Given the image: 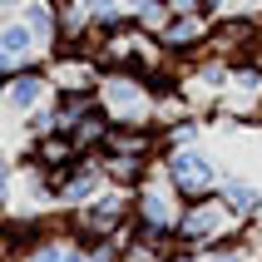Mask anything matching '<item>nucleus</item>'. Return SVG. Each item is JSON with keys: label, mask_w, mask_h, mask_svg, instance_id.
I'll return each mask as SVG.
<instances>
[{"label": "nucleus", "mask_w": 262, "mask_h": 262, "mask_svg": "<svg viewBox=\"0 0 262 262\" xmlns=\"http://www.w3.org/2000/svg\"><path fill=\"white\" fill-rule=\"evenodd\" d=\"M94 99L109 114V124H124V129H148L159 114V99L144 84V74H129V70H99Z\"/></svg>", "instance_id": "obj_1"}, {"label": "nucleus", "mask_w": 262, "mask_h": 262, "mask_svg": "<svg viewBox=\"0 0 262 262\" xmlns=\"http://www.w3.org/2000/svg\"><path fill=\"white\" fill-rule=\"evenodd\" d=\"M0 109H5V79H0Z\"/></svg>", "instance_id": "obj_22"}, {"label": "nucleus", "mask_w": 262, "mask_h": 262, "mask_svg": "<svg viewBox=\"0 0 262 262\" xmlns=\"http://www.w3.org/2000/svg\"><path fill=\"white\" fill-rule=\"evenodd\" d=\"M0 50L10 59H35L40 55V45H35V35H30V25L20 15H5V20H0Z\"/></svg>", "instance_id": "obj_15"}, {"label": "nucleus", "mask_w": 262, "mask_h": 262, "mask_svg": "<svg viewBox=\"0 0 262 262\" xmlns=\"http://www.w3.org/2000/svg\"><path fill=\"white\" fill-rule=\"evenodd\" d=\"M218 109L233 119H262V59H233Z\"/></svg>", "instance_id": "obj_7"}, {"label": "nucleus", "mask_w": 262, "mask_h": 262, "mask_svg": "<svg viewBox=\"0 0 262 262\" xmlns=\"http://www.w3.org/2000/svg\"><path fill=\"white\" fill-rule=\"evenodd\" d=\"M168 262H203L198 252H168Z\"/></svg>", "instance_id": "obj_19"}, {"label": "nucleus", "mask_w": 262, "mask_h": 262, "mask_svg": "<svg viewBox=\"0 0 262 262\" xmlns=\"http://www.w3.org/2000/svg\"><path fill=\"white\" fill-rule=\"evenodd\" d=\"M243 243L252 248V257L262 262V218H252V223H243Z\"/></svg>", "instance_id": "obj_17"}, {"label": "nucleus", "mask_w": 262, "mask_h": 262, "mask_svg": "<svg viewBox=\"0 0 262 262\" xmlns=\"http://www.w3.org/2000/svg\"><path fill=\"white\" fill-rule=\"evenodd\" d=\"M15 15L30 25V35H35V45H40V55L59 45V5H55V0H25Z\"/></svg>", "instance_id": "obj_12"}, {"label": "nucleus", "mask_w": 262, "mask_h": 262, "mask_svg": "<svg viewBox=\"0 0 262 262\" xmlns=\"http://www.w3.org/2000/svg\"><path fill=\"white\" fill-rule=\"evenodd\" d=\"M208 35H213V20H208V15H168V25H163L154 40H159V50H168V55H188V50L208 45Z\"/></svg>", "instance_id": "obj_10"}, {"label": "nucleus", "mask_w": 262, "mask_h": 262, "mask_svg": "<svg viewBox=\"0 0 262 262\" xmlns=\"http://www.w3.org/2000/svg\"><path fill=\"white\" fill-rule=\"evenodd\" d=\"M163 178H168V188L178 193V198H208V193H218V159L208 154V148H163Z\"/></svg>", "instance_id": "obj_3"}, {"label": "nucleus", "mask_w": 262, "mask_h": 262, "mask_svg": "<svg viewBox=\"0 0 262 262\" xmlns=\"http://www.w3.org/2000/svg\"><path fill=\"white\" fill-rule=\"evenodd\" d=\"M134 228V208L124 188H104L94 203L74 208V237L79 243H99V237H124Z\"/></svg>", "instance_id": "obj_5"}, {"label": "nucleus", "mask_w": 262, "mask_h": 262, "mask_svg": "<svg viewBox=\"0 0 262 262\" xmlns=\"http://www.w3.org/2000/svg\"><path fill=\"white\" fill-rule=\"evenodd\" d=\"M10 193H15V163L0 159V203H10Z\"/></svg>", "instance_id": "obj_18"}, {"label": "nucleus", "mask_w": 262, "mask_h": 262, "mask_svg": "<svg viewBox=\"0 0 262 262\" xmlns=\"http://www.w3.org/2000/svg\"><path fill=\"white\" fill-rule=\"evenodd\" d=\"M50 94H55L50 70H40L35 59H25V64H20V74L5 84V109H10V114H30V109H40Z\"/></svg>", "instance_id": "obj_9"}, {"label": "nucleus", "mask_w": 262, "mask_h": 262, "mask_svg": "<svg viewBox=\"0 0 262 262\" xmlns=\"http://www.w3.org/2000/svg\"><path fill=\"white\" fill-rule=\"evenodd\" d=\"M99 163L109 188H124V193H134L154 173V154H144V148H99Z\"/></svg>", "instance_id": "obj_8"}, {"label": "nucleus", "mask_w": 262, "mask_h": 262, "mask_svg": "<svg viewBox=\"0 0 262 262\" xmlns=\"http://www.w3.org/2000/svg\"><path fill=\"white\" fill-rule=\"evenodd\" d=\"M20 5H25V0H0V10H5V15H15Z\"/></svg>", "instance_id": "obj_20"}, {"label": "nucleus", "mask_w": 262, "mask_h": 262, "mask_svg": "<svg viewBox=\"0 0 262 262\" xmlns=\"http://www.w3.org/2000/svg\"><path fill=\"white\" fill-rule=\"evenodd\" d=\"M104 188H109V178H104L99 154H79L70 168H59V173H55V208H70V213H74V208L94 203Z\"/></svg>", "instance_id": "obj_6"}, {"label": "nucleus", "mask_w": 262, "mask_h": 262, "mask_svg": "<svg viewBox=\"0 0 262 262\" xmlns=\"http://www.w3.org/2000/svg\"><path fill=\"white\" fill-rule=\"evenodd\" d=\"M79 5V15H84V25H94V30H124V25H134V15H129V0H74Z\"/></svg>", "instance_id": "obj_14"}, {"label": "nucleus", "mask_w": 262, "mask_h": 262, "mask_svg": "<svg viewBox=\"0 0 262 262\" xmlns=\"http://www.w3.org/2000/svg\"><path fill=\"white\" fill-rule=\"evenodd\" d=\"M218 198L233 208L243 223L262 218V183H257V178H248V173H223L218 178Z\"/></svg>", "instance_id": "obj_11"}, {"label": "nucleus", "mask_w": 262, "mask_h": 262, "mask_svg": "<svg viewBox=\"0 0 262 262\" xmlns=\"http://www.w3.org/2000/svg\"><path fill=\"white\" fill-rule=\"evenodd\" d=\"M20 262H84V243H79L74 233L70 237L64 233H40L25 252H20Z\"/></svg>", "instance_id": "obj_13"}, {"label": "nucleus", "mask_w": 262, "mask_h": 262, "mask_svg": "<svg viewBox=\"0 0 262 262\" xmlns=\"http://www.w3.org/2000/svg\"><path fill=\"white\" fill-rule=\"evenodd\" d=\"M0 159H10V148H5V134H0Z\"/></svg>", "instance_id": "obj_21"}, {"label": "nucleus", "mask_w": 262, "mask_h": 262, "mask_svg": "<svg viewBox=\"0 0 262 262\" xmlns=\"http://www.w3.org/2000/svg\"><path fill=\"white\" fill-rule=\"evenodd\" d=\"M198 257H203V262H257L252 248L243 243V233H233V237H223V243H213V248H203Z\"/></svg>", "instance_id": "obj_16"}, {"label": "nucleus", "mask_w": 262, "mask_h": 262, "mask_svg": "<svg viewBox=\"0 0 262 262\" xmlns=\"http://www.w3.org/2000/svg\"><path fill=\"white\" fill-rule=\"evenodd\" d=\"M233 233H243V218L223 203L218 193H208V198H193L178 213L173 243H183L188 252H203V248H213V243H223V237H233Z\"/></svg>", "instance_id": "obj_2"}, {"label": "nucleus", "mask_w": 262, "mask_h": 262, "mask_svg": "<svg viewBox=\"0 0 262 262\" xmlns=\"http://www.w3.org/2000/svg\"><path fill=\"white\" fill-rule=\"evenodd\" d=\"M129 208H134V233H148L159 237V243H173V228H178V193L168 188V178H154L148 173V183H139V188L129 193Z\"/></svg>", "instance_id": "obj_4"}]
</instances>
